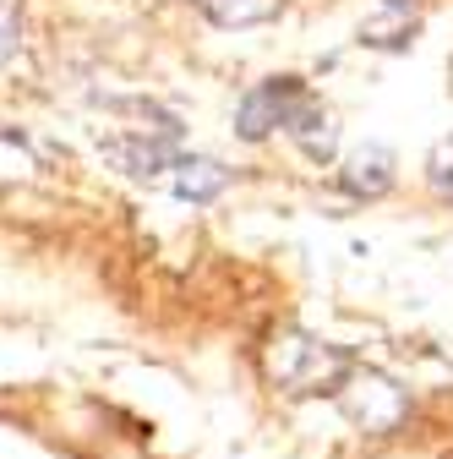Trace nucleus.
I'll use <instances>...</instances> for the list:
<instances>
[{
    "mask_svg": "<svg viewBox=\"0 0 453 459\" xmlns=\"http://www.w3.org/2000/svg\"><path fill=\"white\" fill-rule=\"evenodd\" d=\"M338 405H345V416L361 427V432H393L405 421V411H410V399H405V388H393L382 372H350L345 383H338Z\"/></svg>",
    "mask_w": 453,
    "mask_h": 459,
    "instance_id": "obj_3",
    "label": "nucleus"
},
{
    "mask_svg": "<svg viewBox=\"0 0 453 459\" xmlns=\"http://www.w3.org/2000/svg\"><path fill=\"white\" fill-rule=\"evenodd\" d=\"M426 186H432V197L453 203V137L432 143V153H426Z\"/></svg>",
    "mask_w": 453,
    "mask_h": 459,
    "instance_id": "obj_9",
    "label": "nucleus"
},
{
    "mask_svg": "<svg viewBox=\"0 0 453 459\" xmlns=\"http://www.w3.org/2000/svg\"><path fill=\"white\" fill-rule=\"evenodd\" d=\"M301 93H306L301 77H262V82H252L241 93V104H235V137L257 148L273 132H285V121H290V109L301 104Z\"/></svg>",
    "mask_w": 453,
    "mask_h": 459,
    "instance_id": "obj_2",
    "label": "nucleus"
},
{
    "mask_svg": "<svg viewBox=\"0 0 453 459\" xmlns=\"http://www.w3.org/2000/svg\"><path fill=\"white\" fill-rule=\"evenodd\" d=\"M17 49H22V6L17 0H0V72L17 61Z\"/></svg>",
    "mask_w": 453,
    "mask_h": 459,
    "instance_id": "obj_10",
    "label": "nucleus"
},
{
    "mask_svg": "<svg viewBox=\"0 0 453 459\" xmlns=\"http://www.w3.org/2000/svg\"><path fill=\"white\" fill-rule=\"evenodd\" d=\"M399 186V159H393L388 143H361L345 164H338V192L355 203H377Z\"/></svg>",
    "mask_w": 453,
    "mask_h": 459,
    "instance_id": "obj_5",
    "label": "nucleus"
},
{
    "mask_svg": "<svg viewBox=\"0 0 453 459\" xmlns=\"http://www.w3.org/2000/svg\"><path fill=\"white\" fill-rule=\"evenodd\" d=\"M197 6L213 28H257V22H273L285 0H197Z\"/></svg>",
    "mask_w": 453,
    "mask_h": 459,
    "instance_id": "obj_8",
    "label": "nucleus"
},
{
    "mask_svg": "<svg viewBox=\"0 0 453 459\" xmlns=\"http://www.w3.org/2000/svg\"><path fill=\"white\" fill-rule=\"evenodd\" d=\"M285 137L301 148V159L306 164H317V169H328L333 159H338V121H333V109L306 88L301 93V104L290 109V121H285Z\"/></svg>",
    "mask_w": 453,
    "mask_h": 459,
    "instance_id": "obj_6",
    "label": "nucleus"
},
{
    "mask_svg": "<svg viewBox=\"0 0 453 459\" xmlns=\"http://www.w3.org/2000/svg\"><path fill=\"white\" fill-rule=\"evenodd\" d=\"M230 181H235V169H224V164L208 159V153H181L175 169H169V192H175L181 203H192V208L218 203L224 192H230Z\"/></svg>",
    "mask_w": 453,
    "mask_h": 459,
    "instance_id": "obj_7",
    "label": "nucleus"
},
{
    "mask_svg": "<svg viewBox=\"0 0 453 459\" xmlns=\"http://www.w3.org/2000/svg\"><path fill=\"white\" fill-rule=\"evenodd\" d=\"M448 88H453V55H448Z\"/></svg>",
    "mask_w": 453,
    "mask_h": 459,
    "instance_id": "obj_11",
    "label": "nucleus"
},
{
    "mask_svg": "<svg viewBox=\"0 0 453 459\" xmlns=\"http://www.w3.org/2000/svg\"><path fill=\"white\" fill-rule=\"evenodd\" d=\"M355 367H350V351H338L328 339H312V333H278L273 351H268V377L290 394H338Z\"/></svg>",
    "mask_w": 453,
    "mask_h": 459,
    "instance_id": "obj_1",
    "label": "nucleus"
},
{
    "mask_svg": "<svg viewBox=\"0 0 453 459\" xmlns=\"http://www.w3.org/2000/svg\"><path fill=\"white\" fill-rule=\"evenodd\" d=\"M104 159L115 164V169H126L132 181H158V176H169V169H175L181 143H164V137H153V132L126 126V132H115V137H104Z\"/></svg>",
    "mask_w": 453,
    "mask_h": 459,
    "instance_id": "obj_4",
    "label": "nucleus"
}]
</instances>
